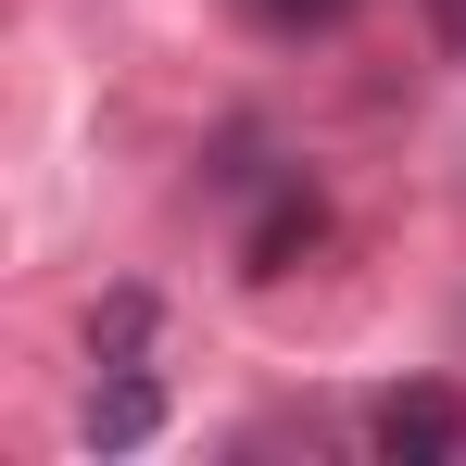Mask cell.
I'll return each instance as SVG.
<instances>
[{"instance_id":"obj_1","label":"cell","mask_w":466,"mask_h":466,"mask_svg":"<svg viewBox=\"0 0 466 466\" xmlns=\"http://www.w3.org/2000/svg\"><path fill=\"white\" fill-rule=\"evenodd\" d=\"M366 441H379L390 466H454V454H466V403H454L441 379L379 390V403H366Z\"/></svg>"},{"instance_id":"obj_2","label":"cell","mask_w":466,"mask_h":466,"mask_svg":"<svg viewBox=\"0 0 466 466\" xmlns=\"http://www.w3.org/2000/svg\"><path fill=\"white\" fill-rule=\"evenodd\" d=\"M76 429H88V454H139V441L164 429V390L139 379V366H101L88 403H76Z\"/></svg>"},{"instance_id":"obj_3","label":"cell","mask_w":466,"mask_h":466,"mask_svg":"<svg viewBox=\"0 0 466 466\" xmlns=\"http://www.w3.org/2000/svg\"><path fill=\"white\" fill-rule=\"evenodd\" d=\"M315 239H328V202H315L303 177H290V189H278V202H265V215H252V239H239V278H265V290H278V278H290V265H303Z\"/></svg>"},{"instance_id":"obj_4","label":"cell","mask_w":466,"mask_h":466,"mask_svg":"<svg viewBox=\"0 0 466 466\" xmlns=\"http://www.w3.org/2000/svg\"><path fill=\"white\" fill-rule=\"evenodd\" d=\"M152 328H164L152 290H114V303L88 315V353H101V366H139V353H152Z\"/></svg>"},{"instance_id":"obj_5","label":"cell","mask_w":466,"mask_h":466,"mask_svg":"<svg viewBox=\"0 0 466 466\" xmlns=\"http://www.w3.org/2000/svg\"><path fill=\"white\" fill-rule=\"evenodd\" d=\"M366 0H252V25H278V38H328V25H353Z\"/></svg>"},{"instance_id":"obj_6","label":"cell","mask_w":466,"mask_h":466,"mask_svg":"<svg viewBox=\"0 0 466 466\" xmlns=\"http://www.w3.org/2000/svg\"><path fill=\"white\" fill-rule=\"evenodd\" d=\"M429 38H441V51H466V0H429Z\"/></svg>"}]
</instances>
